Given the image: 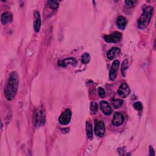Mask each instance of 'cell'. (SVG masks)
<instances>
[{
	"instance_id": "cell-23",
	"label": "cell",
	"mask_w": 156,
	"mask_h": 156,
	"mask_svg": "<svg viewBox=\"0 0 156 156\" xmlns=\"http://www.w3.org/2000/svg\"><path fill=\"white\" fill-rule=\"evenodd\" d=\"M133 107H134L136 110H139V111H140V110H141L143 109V105H142V104H141L140 102H139V101L135 102V103L133 104Z\"/></svg>"
},
{
	"instance_id": "cell-17",
	"label": "cell",
	"mask_w": 156,
	"mask_h": 156,
	"mask_svg": "<svg viewBox=\"0 0 156 156\" xmlns=\"http://www.w3.org/2000/svg\"><path fill=\"white\" fill-rule=\"evenodd\" d=\"M111 102L114 108H118L122 106L123 104V101L120 99H113L111 100Z\"/></svg>"
},
{
	"instance_id": "cell-25",
	"label": "cell",
	"mask_w": 156,
	"mask_h": 156,
	"mask_svg": "<svg viewBox=\"0 0 156 156\" xmlns=\"http://www.w3.org/2000/svg\"><path fill=\"white\" fill-rule=\"evenodd\" d=\"M149 153H150V155H155L154 150L151 146H149Z\"/></svg>"
},
{
	"instance_id": "cell-18",
	"label": "cell",
	"mask_w": 156,
	"mask_h": 156,
	"mask_svg": "<svg viewBox=\"0 0 156 156\" xmlns=\"http://www.w3.org/2000/svg\"><path fill=\"white\" fill-rule=\"evenodd\" d=\"M90 60V55L88 52L83 53L81 56V61L82 63L87 64L88 63Z\"/></svg>"
},
{
	"instance_id": "cell-1",
	"label": "cell",
	"mask_w": 156,
	"mask_h": 156,
	"mask_svg": "<svg viewBox=\"0 0 156 156\" xmlns=\"http://www.w3.org/2000/svg\"><path fill=\"white\" fill-rule=\"evenodd\" d=\"M19 86V76L16 71L10 74L7 85L4 89V95L7 100L12 101L15 97Z\"/></svg>"
},
{
	"instance_id": "cell-19",
	"label": "cell",
	"mask_w": 156,
	"mask_h": 156,
	"mask_svg": "<svg viewBox=\"0 0 156 156\" xmlns=\"http://www.w3.org/2000/svg\"><path fill=\"white\" fill-rule=\"evenodd\" d=\"M47 4L51 9H52L53 10L57 9L59 6L58 3L56 1H48Z\"/></svg>"
},
{
	"instance_id": "cell-20",
	"label": "cell",
	"mask_w": 156,
	"mask_h": 156,
	"mask_svg": "<svg viewBox=\"0 0 156 156\" xmlns=\"http://www.w3.org/2000/svg\"><path fill=\"white\" fill-rule=\"evenodd\" d=\"M129 66V63H128V60H124L122 62V65H121V73L123 76H125V72L126 69H127Z\"/></svg>"
},
{
	"instance_id": "cell-10",
	"label": "cell",
	"mask_w": 156,
	"mask_h": 156,
	"mask_svg": "<svg viewBox=\"0 0 156 156\" xmlns=\"http://www.w3.org/2000/svg\"><path fill=\"white\" fill-rule=\"evenodd\" d=\"M100 108L102 113L106 115H109L112 112V109L108 102L102 101L100 102Z\"/></svg>"
},
{
	"instance_id": "cell-14",
	"label": "cell",
	"mask_w": 156,
	"mask_h": 156,
	"mask_svg": "<svg viewBox=\"0 0 156 156\" xmlns=\"http://www.w3.org/2000/svg\"><path fill=\"white\" fill-rule=\"evenodd\" d=\"M116 23L117 27L119 29L124 30L126 28V26H127V21L125 17H124L122 16H119L118 17Z\"/></svg>"
},
{
	"instance_id": "cell-7",
	"label": "cell",
	"mask_w": 156,
	"mask_h": 156,
	"mask_svg": "<svg viewBox=\"0 0 156 156\" xmlns=\"http://www.w3.org/2000/svg\"><path fill=\"white\" fill-rule=\"evenodd\" d=\"M119 62L118 60H115L111 66L109 72V78L110 80H114L117 76V71L119 68Z\"/></svg>"
},
{
	"instance_id": "cell-15",
	"label": "cell",
	"mask_w": 156,
	"mask_h": 156,
	"mask_svg": "<svg viewBox=\"0 0 156 156\" xmlns=\"http://www.w3.org/2000/svg\"><path fill=\"white\" fill-rule=\"evenodd\" d=\"M76 63H77V61L74 58H66L60 61L58 65L63 67H65L69 64H71L73 65H76Z\"/></svg>"
},
{
	"instance_id": "cell-24",
	"label": "cell",
	"mask_w": 156,
	"mask_h": 156,
	"mask_svg": "<svg viewBox=\"0 0 156 156\" xmlns=\"http://www.w3.org/2000/svg\"><path fill=\"white\" fill-rule=\"evenodd\" d=\"M98 94L99 96L101 98H104L105 96V90L104 89L102 88V87H99L98 88Z\"/></svg>"
},
{
	"instance_id": "cell-11",
	"label": "cell",
	"mask_w": 156,
	"mask_h": 156,
	"mask_svg": "<svg viewBox=\"0 0 156 156\" xmlns=\"http://www.w3.org/2000/svg\"><path fill=\"white\" fill-rule=\"evenodd\" d=\"M120 49L118 47H113L110 48L107 54V57L109 60H113L118 56L120 54Z\"/></svg>"
},
{
	"instance_id": "cell-22",
	"label": "cell",
	"mask_w": 156,
	"mask_h": 156,
	"mask_svg": "<svg viewBox=\"0 0 156 156\" xmlns=\"http://www.w3.org/2000/svg\"><path fill=\"white\" fill-rule=\"evenodd\" d=\"M136 3V1H125L124 4L125 6L127 7H131L135 5V4Z\"/></svg>"
},
{
	"instance_id": "cell-5",
	"label": "cell",
	"mask_w": 156,
	"mask_h": 156,
	"mask_svg": "<svg viewBox=\"0 0 156 156\" xmlns=\"http://www.w3.org/2000/svg\"><path fill=\"white\" fill-rule=\"evenodd\" d=\"M122 37L121 33L119 32L116 31L113 32V33L109 34V35H106L104 37V40L107 42V43H116L119 41Z\"/></svg>"
},
{
	"instance_id": "cell-13",
	"label": "cell",
	"mask_w": 156,
	"mask_h": 156,
	"mask_svg": "<svg viewBox=\"0 0 156 156\" xmlns=\"http://www.w3.org/2000/svg\"><path fill=\"white\" fill-rule=\"evenodd\" d=\"M13 16L10 12H4L1 15V23L3 25H5L9 23H10L12 21Z\"/></svg>"
},
{
	"instance_id": "cell-9",
	"label": "cell",
	"mask_w": 156,
	"mask_h": 156,
	"mask_svg": "<svg viewBox=\"0 0 156 156\" xmlns=\"http://www.w3.org/2000/svg\"><path fill=\"white\" fill-rule=\"evenodd\" d=\"M124 121V116L122 113L116 112L113 115V118L112 121V124L115 126H119L121 125Z\"/></svg>"
},
{
	"instance_id": "cell-6",
	"label": "cell",
	"mask_w": 156,
	"mask_h": 156,
	"mask_svg": "<svg viewBox=\"0 0 156 156\" xmlns=\"http://www.w3.org/2000/svg\"><path fill=\"white\" fill-rule=\"evenodd\" d=\"M94 132L96 136L99 137L104 136L105 132V127L103 121H99L95 123Z\"/></svg>"
},
{
	"instance_id": "cell-3",
	"label": "cell",
	"mask_w": 156,
	"mask_h": 156,
	"mask_svg": "<svg viewBox=\"0 0 156 156\" xmlns=\"http://www.w3.org/2000/svg\"><path fill=\"white\" fill-rule=\"evenodd\" d=\"M34 124L35 127H40L45 122V113L43 108L37 109L34 113Z\"/></svg>"
},
{
	"instance_id": "cell-4",
	"label": "cell",
	"mask_w": 156,
	"mask_h": 156,
	"mask_svg": "<svg viewBox=\"0 0 156 156\" xmlns=\"http://www.w3.org/2000/svg\"><path fill=\"white\" fill-rule=\"evenodd\" d=\"M71 115H72L71 111L69 109L66 108L60 115L58 118V122H60V124L62 125L68 124L71 121Z\"/></svg>"
},
{
	"instance_id": "cell-2",
	"label": "cell",
	"mask_w": 156,
	"mask_h": 156,
	"mask_svg": "<svg viewBox=\"0 0 156 156\" xmlns=\"http://www.w3.org/2000/svg\"><path fill=\"white\" fill-rule=\"evenodd\" d=\"M153 11L154 8L152 6H147L143 9V13L138 20V27L140 29H143L147 26L151 20Z\"/></svg>"
},
{
	"instance_id": "cell-8",
	"label": "cell",
	"mask_w": 156,
	"mask_h": 156,
	"mask_svg": "<svg viewBox=\"0 0 156 156\" xmlns=\"http://www.w3.org/2000/svg\"><path fill=\"white\" fill-rule=\"evenodd\" d=\"M130 93V89L127 83H122L120 85L118 90V94L120 97L125 98L129 96Z\"/></svg>"
},
{
	"instance_id": "cell-16",
	"label": "cell",
	"mask_w": 156,
	"mask_h": 156,
	"mask_svg": "<svg viewBox=\"0 0 156 156\" xmlns=\"http://www.w3.org/2000/svg\"><path fill=\"white\" fill-rule=\"evenodd\" d=\"M86 131L87 135L88 138H92L93 137V129L90 121H87L86 122Z\"/></svg>"
},
{
	"instance_id": "cell-12",
	"label": "cell",
	"mask_w": 156,
	"mask_h": 156,
	"mask_svg": "<svg viewBox=\"0 0 156 156\" xmlns=\"http://www.w3.org/2000/svg\"><path fill=\"white\" fill-rule=\"evenodd\" d=\"M34 17H35V22L34 23V30H35V32H39L40 29V27H41V18H40V15L38 12H35L34 13Z\"/></svg>"
},
{
	"instance_id": "cell-21",
	"label": "cell",
	"mask_w": 156,
	"mask_h": 156,
	"mask_svg": "<svg viewBox=\"0 0 156 156\" xmlns=\"http://www.w3.org/2000/svg\"><path fill=\"white\" fill-rule=\"evenodd\" d=\"M90 110H91V112L92 113L95 114V113L98 112V104H97L96 102H91L90 103Z\"/></svg>"
}]
</instances>
